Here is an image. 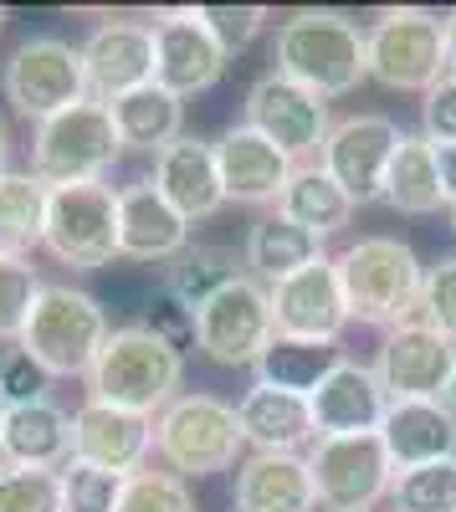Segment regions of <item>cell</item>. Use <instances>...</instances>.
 Segmentation results:
<instances>
[{"instance_id":"d6986e66","label":"cell","mask_w":456,"mask_h":512,"mask_svg":"<svg viewBox=\"0 0 456 512\" xmlns=\"http://www.w3.org/2000/svg\"><path fill=\"white\" fill-rule=\"evenodd\" d=\"M308 405H313L318 441H323V436H375L380 420H385V410H390V395H385L375 364L344 359V364L308 395Z\"/></svg>"},{"instance_id":"f1b7e54d","label":"cell","mask_w":456,"mask_h":512,"mask_svg":"<svg viewBox=\"0 0 456 512\" xmlns=\"http://www.w3.org/2000/svg\"><path fill=\"white\" fill-rule=\"evenodd\" d=\"M323 256V241L303 226H293L287 216H267L252 226V236H246V267H252V277L262 287L282 282V277H293L303 267H313Z\"/></svg>"},{"instance_id":"44dd1931","label":"cell","mask_w":456,"mask_h":512,"mask_svg":"<svg viewBox=\"0 0 456 512\" xmlns=\"http://www.w3.org/2000/svg\"><path fill=\"white\" fill-rule=\"evenodd\" d=\"M154 190L170 200L190 226L195 221H211L216 210L226 205L216 144L211 139H195V134H180L170 149L154 159Z\"/></svg>"},{"instance_id":"c3c4849f","label":"cell","mask_w":456,"mask_h":512,"mask_svg":"<svg viewBox=\"0 0 456 512\" xmlns=\"http://www.w3.org/2000/svg\"><path fill=\"white\" fill-rule=\"evenodd\" d=\"M0 431H6V405H0Z\"/></svg>"},{"instance_id":"603a6c76","label":"cell","mask_w":456,"mask_h":512,"mask_svg":"<svg viewBox=\"0 0 456 512\" xmlns=\"http://www.w3.org/2000/svg\"><path fill=\"white\" fill-rule=\"evenodd\" d=\"M380 441L395 461V472L431 466L456 456V410L446 400H390L380 420Z\"/></svg>"},{"instance_id":"5b68a950","label":"cell","mask_w":456,"mask_h":512,"mask_svg":"<svg viewBox=\"0 0 456 512\" xmlns=\"http://www.w3.org/2000/svg\"><path fill=\"white\" fill-rule=\"evenodd\" d=\"M241 415L221 395H175L154 415V451L170 461L175 477H216L241 461Z\"/></svg>"},{"instance_id":"ffe728a7","label":"cell","mask_w":456,"mask_h":512,"mask_svg":"<svg viewBox=\"0 0 456 512\" xmlns=\"http://www.w3.org/2000/svg\"><path fill=\"white\" fill-rule=\"evenodd\" d=\"M216 164H221L226 200H236V205H272V200H282L287 180H293V169H298L277 144H267L257 128H246V123H231L226 134L216 139Z\"/></svg>"},{"instance_id":"60d3db41","label":"cell","mask_w":456,"mask_h":512,"mask_svg":"<svg viewBox=\"0 0 456 512\" xmlns=\"http://www.w3.org/2000/svg\"><path fill=\"white\" fill-rule=\"evenodd\" d=\"M31 400H47V374L36 369V359L26 349H6L0 354V405L16 410Z\"/></svg>"},{"instance_id":"7a4b0ae2","label":"cell","mask_w":456,"mask_h":512,"mask_svg":"<svg viewBox=\"0 0 456 512\" xmlns=\"http://www.w3.org/2000/svg\"><path fill=\"white\" fill-rule=\"evenodd\" d=\"M334 272H339L349 323L359 318L369 328H400L421 303L426 267L400 236H359L334 256Z\"/></svg>"},{"instance_id":"7dc6e473","label":"cell","mask_w":456,"mask_h":512,"mask_svg":"<svg viewBox=\"0 0 456 512\" xmlns=\"http://www.w3.org/2000/svg\"><path fill=\"white\" fill-rule=\"evenodd\" d=\"M446 405L456 410V374H451V390H446Z\"/></svg>"},{"instance_id":"ee69618b","label":"cell","mask_w":456,"mask_h":512,"mask_svg":"<svg viewBox=\"0 0 456 512\" xmlns=\"http://www.w3.org/2000/svg\"><path fill=\"white\" fill-rule=\"evenodd\" d=\"M436 175H441V200L456 205V144H436Z\"/></svg>"},{"instance_id":"ab89813d","label":"cell","mask_w":456,"mask_h":512,"mask_svg":"<svg viewBox=\"0 0 456 512\" xmlns=\"http://www.w3.org/2000/svg\"><path fill=\"white\" fill-rule=\"evenodd\" d=\"M195 16H200L205 31L216 36V47L226 57L246 52L262 36V26H267V6H195Z\"/></svg>"},{"instance_id":"836d02e7","label":"cell","mask_w":456,"mask_h":512,"mask_svg":"<svg viewBox=\"0 0 456 512\" xmlns=\"http://www.w3.org/2000/svg\"><path fill=\"white\" fill-rule=\"evenodd\" d=\"M390 507L395 512H456V456L451 461H431V466H410V472H395Z\"/></svg>"},{"instance_id":"f546056e","label":"cell","mask_w":456,"mask_h":512,"mask_svg":"<svg viewBox=\"0 0 456 512\" xmlns=\"http://www.w3.org/2000/svg\"><path fill=\"white\" fill-rule=\"evenodd\" d=\"M385 200L400 216H431L441 210V175H436V144L426 134H405L395 144L390 175H385Z\"/></svg>"},{"instance_id":"8992f818","label":"cell","mask_w":456,"mask_h":512,"mask_svg":"<svg viewBox=\"0 0 456 512\" xmlns=\"http://www.w3.org/2000/svg\"><path fill=\"white\" fill-rule=\"evenodd\" d=\"M364 62L380 88L395 93H431L446 77V21L421 6L380 11L364 31Z\"/></svg>"},{"instance_id":"d4e9b609","label":"cell","mask_w":456,"mask_h":512,"mask_svg":"<svg viewBox=\"0 0 456 512\" xmlns=\"http://www.w3.org/2000/svg\"><path fill=\"white\" fill-rule=\"evenodd\" d=\"M318 487L308 456L287 451H252L236 466V512H313Z\"/></svg>"},{"instance_id":"d590c367","label":"cell","mask_w":456,"mask_h":512,"mask_svg":"<svg viewBox=\"0 0 456 512\" xmlns=\"http://www.w3.org/2000/svg\"><path fill=\"white\" fill-rule=\"evenodd\" d=\"M36 292H41V277L26 256H11L0 251V344H21L26 333V318L36 308Z\"/></svg>"},{"instance_id":"30bf717a","label":"cell","mask_w":456,"mask_h":512,"mask_svg":"<svg viewBox=\"0 0 456 512\" xmlns=\"http://www.w3.org/2000/svg\"><path fill=\"white\" fill-rule=\"evenodd\" d=\"M308 472L318 487V507L328 512H375L380 497H390L395 461L375 436H323L308 451Z\"/></svg>"},{"instance_id":"4316f807","label":"cell","mask_w":456,"mask_h":512,"mask_svg":"<svg viewBox=\"0 0 456 512\" xmlns=\"http://www.w3.org/2000/svg\"><path fill=\"white\" fill-rule=\"evenodd\" d=\"M108 113H113V128H118V144L144 149L154 159L170 149L185 128V98H175L170 88H159V82L123 93L118 103H108Z\"/></svg>"},{"instance_id":"3957f363","label":"cell","mask_w":456,"mask_h":512,"mask_svg":"<svg viewBox=\"0 0 456 512\" xmlns=\"http://www.w3.org/2000/svg\"><path fill=\"white\" fill-rule=\"evenodd\" d=\"M185 384V354H175L164 338H154L144 323L113 328L103 354L88 369V400L134 410V415H159L180 395Z\"/></svg>"},{"instance_id":"52a82bcc","label":"cell","mask_w":456,"mask_h":512,"mask_svg":"<svg viewBox=\"0 0 456 512\" xmlns=\"http://www.w3.org/2000/svg\"><path fill=\"white\" fill-rule=\"evenodd\" d=\"M123 154L113 113L103 103H77L47 123H36L31 134V175L41 185H88L103 180V169Z\"/></svg>"},{"instance_id":"7bdbcfd3","label":"cell","mask_w":456,"mask_h":512,"mask_svg":"<svg viewBox=\"0 0 456 512\" xmlns=\"http://www.w3.org/2000/svg\"><path fill=\"white\" fill-rule=\"evenodd\" d=\"M421 123L431 144H456V72H446L421 103Z\"/></svg>"},{"instance_id":"4dcf8cb0","label":"cell","mask_w":456,"mask_h":512,"mask_svg":"<svg viewBox=\"0 0 456 512\" xmlns=\"http://www.w3.org/2000/svg\"><path fill=\"white\" fill-rule=\"evenodd\" d=\"M246 256H236L231 246H185L170 267H164V297H175L180 308H190V313H200L211 297L226 287V282H236Z\"/></svg>"},{"instance_id":"e0dca14e","label":"cell","mask_w":456,"mask_h":512,"mask_svg":"<svg viewBox=\"0 0 456 512\" xmlns=\"http://www.w3.org/2000/svg\"><path fill=\"white\" fill-rule=\"evenodd\" d=\"M82 67H88V98L118 103L123 93L154 82V26L144 21H103L82 41Z\"/></svg>"},{"instance_id":"e575fe53","label":"cell","mask_w":456,"mask_h":512,"mask_svg":"<svg viewBox=\"0 0 456 512\" xmlns=\"http://www.w3.org/2000/svg\"><path fill=\"white\" fill-rule=\"evenodd\" d=\"M57 482H62V512H118L123 487H129V477L103 472V466L77 461V456L57 472Z\"/></svg>"},{"instance_id":"4fadbf2b","label":"cell","mask_w":456,"mask_h":512,"mask_svg":"<svg viewBox=\"0 0 456 512\" xmlns=\"http://www.w3.org/2000/svg\"><path fill=\"white\" fill-rule=\"evenodd\" d=\"M246 128H257L267 144H277L287 159H308V154H323V139H328V103L308 88H298L293 77L282 72H267L252 82L246 93Z\"/></svg>"},{"instance_id":"9a60e30c","label":"cell","mask_w":456,"mask_h":512,"mask_svg":"<svg viewBox=\"0 0 456 512\" xmlns=\"http://www.w3.org/2000/svg\"><path fill=\"white\" fill-rule=\"evenodd\" d=\"M375 374L390 400H446L456 374V344L426 323H400L385 333L375 354Z\"/></svg>"},{"instance_id":"bcb514c9","label":"cell","mask_w":456,"mask_h":512,"mask_svg":"<svg viewBox=\"0 0 456 512\" xmlns=\"http://www.w3.org/2000/svg\"><path fill=\"white\" fill-rule=\"evenodd\" d=\"M0 175H11V134H6V123H0Z\"/></svg>"},{"instance_id":"2e32d148","label":"cell","mask_w":456,"mask_h":512,"mask_svg":"<svg viewBox=\"0 0 456 512\" xmlns=\"http://www.w3.org/2000/svg\"><path fill=\"white\" fill-rule=\"evenodd\" d=\"M226 62L231 57L216 47V36L200 26L195 6L154 16V82L159 88H170L175 98H195L205 88H216Z\"/></svg>"},{"instance_id":"cb8c5ba5","label":"cell","mask_w":456,"mask_h":512,"mask_svg":"<svg viewBox=\"0 0 456 512\" xmlns=\"http://www.w3.org/2000/svg\"><path fill=\"white\" fill-rule=\"evenodd\" d=\"M241 415V436L252 451H287L298 456L303 446H318V425H313V405L308 395L277 390V384H252L236 405Z\"/></svg>"},{"instance_id":"ba28073f","label":"cell","mask_w":456,"mask_h":512,"mask_svg":"<svg viewBox=\"0 0 456 512\" xmlns=\"http://www.w3.org/2000/svg\"><path fill=\"white\" fill-rule=\"evenodd\" d=\"M6 103L11 113L31 118V123H47L77 103H88V67H82V47L62 36H26L21 47L6 62Z\"/></svg>"},{"instance_id":"8fae6325","label":"cell","mask_w":456,"mask_h":512,"mask_svg":"<svg viewBox=\"0 0 456 512\" xmlns=\"http://www.w3.org/2000/svg\"><path fill=\"white\" fill-rule=\"evenodd\" d=\"M195 328H200V354L205 359H216L226 369H246V364L257 369V359L277 338L267 287L252 272H241L236 282H226L211 303L195 313Z\"/></svg>"},{"instance_id":"83f0119b","label":"cell","mask_w":456,"mask_h":512,"mask_svg":"<svg viewBox=\"0 0 456 512\" xmlns=\"http://www.w3.org/2000/svg\"><path fill=\"white\" fill-rule=\"evenodd\" d=\"M277 216H287L293 226H303L323 241V236H334L354 221V200L334 185V175H328L323 164H298L282 200H277Z\"/></svg>"},{"instance_id":"f907efd6","label":"cell","mask_w":456,"mask_h":512,"mask_svg":"<svg viewBox=\"0 0 456 512\" xmlns=\"http://www.w3.org/2000/svg\"><path fill=\"white\" fill-rule=\"evenodd\" d=\"M0 26H6V6H0Z\"/></svg>"},{"instance_id":"8d00e7d4","label":"cell","mask_w":456,"mask_h":512,"mask_svg":"<svg viewBox=\"0 0 456 512\" xmlns=\"http://www.w3.org/2000/svg\"><path fill=\"white\" fill-rule=\"evenodd\" d=\"M0 512H62L57 472H36V466H0Z\"/></svg>"},{"instance_id":"f6af8a7d","label":"cell","mask_w":456,"mask_h":512,"mask_svg":"<svg viewBox=\"0 0 456 512\" xmlns=\"http://www.w3.org/2000/svg\"><path fill=\"white\" fill-rule=\"evenodd\" d=\"M441 21H446V72H456V11H446Z\"/></svg>"},{"instance_id":"74e56055","label":"cell","mask_w":456,"mask_h":512,"mask_svg":"<svg viewBox=\"0 0 456 512\" xmlns=\"http://www.w3.org/2000/svg\"><path fill=\"white\" fill-rule=\"evenodd\" d=\"M410 323H426L431 333L456 344V256H441L436 267H426L421 277V303L410 313Z\"/></svg>"},{"instance_id":"9c48e42d","label":"cell","mask_w":456,"mask_h":512,"mask_svg":"<svg viewBox=\"0 0 456 512\" xmlns=\"http://www.w3.org/2000/svg\"><path fill=\"white\" fill-rule=\"evenodd\" d=\"M62 267L98 272L118 256V190L103 180L57 185L47 200V236H41Z\"/></svg>"},{"instance_id":"681fc988","label":"cell","mask_w":456,"mask_h":512,"mask_svg":"<svg viewBox=\"0 0 456 512\" xmlns=\"http://www.w3.org/2000/svg\"><path fill=\"white\" fill-rule=\"evenodd\" d=\"M451 231H456V205H451Z\"/></svg>"},{"instance_id":"f35d334b","label":"cell","mask_w":456,"mask_h":512,"mask_svg":"<svg viewBox=\"0 0 456 512\" xmlns=\"http://www.w3.org/2000/svg\"><path fill=\"white\" fill-rule=\"evenodd\" d=\"M118 512H195V497L175 472H134Z\"/></svg>"},{"instance_id":"d6a6232c","label":"cell","mask_w":456,"mask_h":512,"mask_svg":"<svg viewBox=\"0 0 456 512\" xmlns=\"http://www.w3.org/2000/svg\"><path fill=\"white\" fill-rule=\"evenodd\" d=\"M47 200L52 185H41L31 169H11L0 175V251L26 256L47 236Z\"/></svg>"},{"instance_id":"7c38bea8","label":"cell","mask_w":456,"mask_h":512,"mask_svg":"<svg viewBox=\"0 0 456 512\" xmlns=\"http://www.w3.org/2000/svg\"><path fill=\"white\" fill-rule=\"evenodd\" d=\"M405 139V128L385 113H349L328 128L323 154L318 164L334 175V185L354 200V205H375L385 200V175H390V159L395 144Z\"/></svg>"},{"instance_id":"1f68e13d","label":"cell","mask_w":456,"mask_h":512,"mask_svg":"<svg viewBox=\"0 0 456 512\" xmlns=\"http://www.w3.org/2000/svg\"><path fill=\"white\" fill-rule=\"evenodd\" d=\"M344 364L339 344H308V338H272L267 354L257 359V379L277 384V390H293V395H313L318 384Z\"/></svg>"},{"instance_id":"5bb4252c","label":"cell","mask_w":456,"mask_h":512,"mask_svg":"<svg viewBox=\"0 0 456 512\" xmlns=\"http://www.w3.org/2000/svg\"><path fill=\"white\" fill-rule=\"evenodd\" d=\"M272 303V328L282 338H308V344H339L349 328V308L339 292V272L334 256H318L313 267L293 272L267 287Z\"/></svg>"},{"instance_id":"b9f144b4","label":"cell","mask_w":456,"mask_h":512,"mask_svg":"<svg viewBox=\"0 0 456 512\" xmlns=\"http://www.w3.org/2000/svg\"><path fill=\"white\" fill-rule=\"evenodd\" d=\"M144 328L154 333V338H164L175 354H190V349H200V328H195V313L190 308H180L175 297H154V303L144 308Z\"/></svg>"},{"instance_id":"6da1fadb","label":"cell","mask_w":456,"mask_h":512,"mask_svg":"<svg viewBox=\"0 0 456 512\" xmlns=\"http://www.w3.org/2000/svg\"><path fill=\"white\" fill-rule=\"evenodd\" d=\"M277 72L293 77L298 88L328 98L354 93L369 77L364 62V26L344 11H298L277 26Z\"/></svg>"},{"instance_id":"ac0fdd59","label":"cell","mask_w":456,"mask_h":512,"mask_svg":"<svg viewBox=\"0 0 456 512\" xmlns=\"http://www.w3.org/2000/svg\"><path fill=\"white\" fill-rule=\"evenodd\" d=\"M149 451H154V420L149 415L118 410L103 400L77 405V415H72V456L77 461H93L103 472L134 477V472H144Z\"/></svg>"},{"instance_id":"277c9868","label":"cell","mask_w":456,"mask_h":512,"mask_svg":"<svg viewBox=\"0 0 456 512\" xmlns=\"http://www.w3.org/2000/svg\"><path fill=\"white\" fill-rule=\"evenodd\" d=\"M108 318H103V303L93 292H82V287H67V282H41L36 292V308L26 318V333H21V344L36 369L47 374V379H88L93 359L103 354L108 344Z\"/></svg>"},{"instance_id":"7402d4cb","label":"cell","mask_w":456,"mask_h":512,"mask_svg":"<svg viewBox=\"0 0 456 512\" xmlns=\"http://www.w3.org/2000/svg\"><path fill=\"white\" fill-rule=\"evenodd\" d=\"M185 246H190V221L154 190V180L118 190V256L175 262Z\"/></svg>"},{"instance_id":"484cf974","label":"cell","mask_w":456,"mask_h":512,"mask_svg":"<svg viewBox=\"0 0 456 512\" xmlns=\"http://www.w3.org/2000/svg\"><path fill=\"white\" fill-rule=\"evenodd\" d=\"M0 456H6V466L62 472V466L72 461V415H67L57 400H31V405L6 410Z\"/></svg>"}]
</instances>
